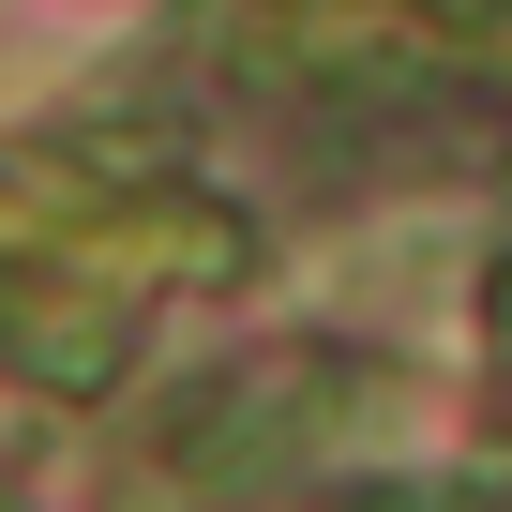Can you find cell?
<instances>
[{
    "instance_id": "1",
    "label": "cell",
    "mask_w": 512,
    "mask_h": 512,
    "mask_svg": "<svg viewBox=\"0 0 512 512\" xmlns=\"http://www.w3.org/2000/svg\"><path fill=\"white\" fill-rule=\"evenodd\" d=\"M241 61L317 106H422L452 91V16L437 0H241Z\"/></svg>"
},
{
    "instance_id": "2",
    "label": "cell",
    "mask_w": 512,
    "mask_h": 512,
    "mask_svg": "<svg viewBox=\"0 0 512 512\" xmlns=\"http://www.w3.org/2000/svg\"><path fill=\"white\" fill-rule=\"evenodd\" d=\"M332 362H256V377H211L181 422H166V467L181 482H272V467H302L317 437H332V407H302Z\"/></svg>"
},
{
    "instance_id": "3",
    "label": "cell",
    "mask_w": 512,
    "mask_h": 512,
    "mask_svg": "<svg viewBox=\"0 0 512 512\" xmlns=\"http://www.w3.org/2000/svg\"><path fill=\"white\" fill-rule=\"evenodd\" d=\"M121 347H136V317H121L91 272H16V287H0V362L46 377V392H106Z\"/></svg>"
}]
</instances>
